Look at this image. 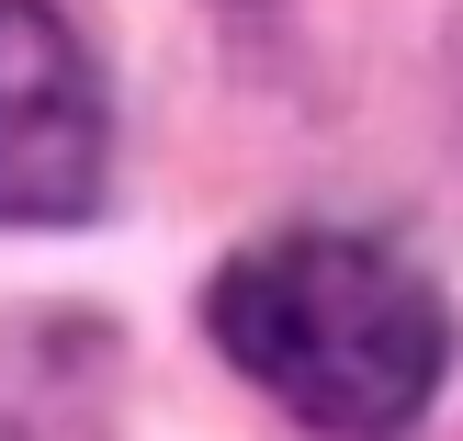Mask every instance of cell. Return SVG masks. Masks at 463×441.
Listing matches in <instances>:
<instances>
[{
    "mask_svg": "<svg viewBox=\"0 0 463 441\" xmlns=\"http://www.w3.org/2000/svg\"><path fill=\"white\" fill-rule=\"evenodd\" d=\"M203 329L226 340L249 385L294 407V419L339 430V441H384L441 397L452 362V317L396 249L373 238H271L249 261L215 272Z\"/></svg>",
    "mask_w": 463,
    "mask_h": 441,
    "instance_id": "6da1fadb",
    "label": "cell"
},
{
    "mask_svg": "<svg viewBox=\"0 0 463 441\" xmlns=\"http://www.w3.org/2000/svg\"><path fill=\"white\" fill-rule=\"evenodd\" d=\"M102 80L45 0H0V226H68L102 204Z\"/></svg>",
    "mask_w": 463,
    "mask_h": 441,
    "instance_id": "7a4b0ae2",
    "label": "cell"
}]
</instances>
